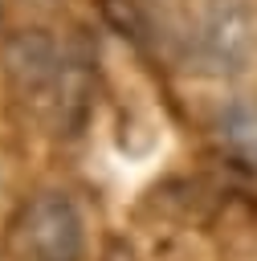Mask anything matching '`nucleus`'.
<instances>
[{
    "mask_svg": "<svg viewBox=\"0 0 257 261\" xmlns=\"http://www.w3.org/2000/svg\"><path fill=\"white\" fill-rule=\"evenodd\" d=\"M16 245L24 261H82L86 220L65 192H41L29 200L16 224Z\"/></svg>",
    "mask_w": 257,
    "mask_h": 261,
    "instance_id": "f257e3e1",
    "label": "nucleus"
},
{
    "mask_svg": "<svg viewBox=\"0 0 257 261\" xmlns=\"http://www.w3.org/2000/svg\"><path fill=\"white\" fill-rule=\"evenodd\" d=\"M200 61L216 77H237L257 53V8L253 0H204L200 12Z\"/></svg>",
    "mask_w": 257,
    "mask_h": 261,
    "instance_id": "f03ea898",
    "label": "nucleus"
},
{
    "mask_svg": "<svg viewBox=\"0 0 257 261\" xmlns=\"http://www.w3.org/2000/svg\"><path fill=\"white\" fill-rule=\"evenodd\" d=\"M8 77H12V90L24 98V102H45L53 106V94H57V82H61V65H65V53L53 45L49 33L41 29H24L8 41Z\"/></svg>",
    "mask_w": 257,
    "mask_h": 261,
    "instance_id": "7ed1b4c3",
    "label": "nucleus"
},
{
    "mask_svg": "<svg viewBox=\"0 0 257 261\" xmlns=\"http://www.w3.org/2000/svg\"><path fill=\"white\" fill-rule=\"evenodd\" d=\"M216 139L237 167L257 171V102H228L216 114Z\"/></svg>",
    "mask_w": 257,
    "mask_h": 261,
    "instance_id": "20e7f679",
    "label": "nucleus"
}]
</instances>
